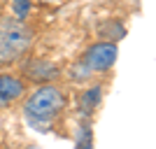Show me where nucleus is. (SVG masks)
I'll return each mask as SVG.
<instances>
[{
    "label": "nucleus",
    "instance_id": "obj_1",
    "mask_svg": "<svg viewBox=\"0 0 156 149\" xmlns=\"http://www.w3.org/2000/svg\"><path fill=\"white\" fill-rule=\"evenodd\" d=\"M21 100H23L21 103V114L33 128H47L68 107V93L58 82L35 86Z\"/></svg>",
    "mask_w": 156,
    "mask_h": 149
},
{
    "label": "nucleus",
    "instance_id": "obj_2",
    "mask_svg": "<svg viewBox=\"0 0 156 149\" xmlns=\"http://www.w3.org/2000/svg\"><path fill=\"white\" fill-rule=\"evenodd\" d=\"M35 33L23 19L0 16V68L16 65L28 56Z\"/></svg>",
    "mask_w": 156,
    "mask_h": 149
},
{
    "label": "nucleus",
    "instance_id": "obj_3",
    "mask_svg": "<svg viewBox=\"0 0 156 149\" xmlns=\"http://www.w3.org/2000/svg\"><path fill=\"white\" fill-rule=\"evenodd\" d=\"M117 56H119L117 42L98 40V42H93V44H89L84 49V54L79 56V63L84 65L91 75H103V72H110L114 68Z\"/></svg>",
    "mask_w": 156,
    "mask_h": 149
},
{
    "label": "nucleus",
    "instance_id": "obj_4",
    "mask_svg": "<svg viewBox=\"0 0 156 149\" xmlns=\"http://www.w3.org/2000/svg\"><path fill=\"white\" fill-rule=\"evenodd\" d=\"M21 79L26 84H54L61 79V65L54 63L49 59H42V56H26L21 61V70H19Z\"/></svg>",
    "mask_w": 156,
    "mask_h": 149
},
{
    "label": "nucleus",
    "instance_id": "obj_5",
    "mask_svg": "<svg viewBox=\"0 0 156 149\" xmlns=\"http://www.w3.org/2000/svg\"><path fill=\"white\" fill-rule=\"evenodd\" d=\"M28 93V84L21 79V75L14 72H0V110H5L9 105Z\"/></svg>",
    "mask_w": 156,
    "mask_h": 149
},
{
    "label": "nucleus",
    "instance_id": "obj_6",
    "mask_svg": "<svg viewBox=\"0 0 156 149\" xmlns=\"http://www.w3.org/2000/svg\"><path fill=\"white\" fill-rule=\"evenodd\" d=\"M100 103H103V86L100 84H91V86H86L84 93L79 96L77 110H79V114H82L84 119H91V114L100 107Z\"/></svg>",
    "mask_w": 156,
    "mask_h": 149
},
{
    "label": "nucleus",
    "instance_id": "obj_7",
    "mask_svg": "<svg viewBox=\"0 0 156 149\" xmlns=\"http://www.w3.org/2000/svg\"><path fill=\"white\" fill-rule=\"evenodd\" d=\"M75 149H93V130L89 119H84L75 133Z\"/></svg>",
    "mask_w": 156,
    "mask_h": 149
},
{
    "label": "nucleus",
    "instance_id": "obj_8",
    "mask_svg": "<svg viewBox=\"0 0 156 149\" xmlns=\"http://www.w3.org/2000/svg\"><path fill=\"white\" fill-rule=\"evenodd\" d=\"M98 35L103 40H110V42H117V40H121L126 35V28L119 23V21H107V23H103V26L98 28Z\"/></svg>",
    "mask_w": 156,
    "mask_h": 149
},
{
    "label": "nucleus",
    "instance_id": "obj_9",
    "mask_svg": "<svg viewBox=\"0 0 156 149\" xmlns=\"http://www.w3.org/2000/svg\"><path fill=\"white\" fill-rule=\"evenodd\" d=\"M70 79H72V82H79V84H86V82H91V79H93V75L77 61V63L70 68Z\"/></svg>",
    "mask_w": 156,
    "mask_h": 149
},
{
    "label": "nucleus",
    "instance_id": "obj_10",
    "mask_svg": "<svg viewBox=\"0 0 156 149\" xmlns=\"http://www.w3.org/2000/svg\"><path fill=\"white\" fill-rule=\"evenodd\" d=\"M30 7H33V0H12V16L16 19H28V14H30Z\"/></svg>",
    "mask_w": 156,
    "mask_h": 149
},
{
    "label": "nucleus",
    "instance_id": "obj_11",
    "mask_svg": "<svg viewBox=\"0 0 156 149\" xmlns=\"http://www.w3.org/2000/svg\"><path fill=\"white\" fill-rule=\"evenodd\" d=\"M37 2H44V5H56V2H61V0H37Z\"/></svg>",
    "mask_w": 156,
    "mask_h": 149
},
{
    "label": "nucleus",
    "instance_id": "obj_12",
    "mask_svg": "<svg viewBox=\"0 0 156 149\" xmlns=\"http://www.w3.org/2000/svg\"><path fill=\"white\" fill-rule=\"evenodd\" d=\"M26 149H40V147H37V144H28Z\"/></svg>",
    "mask_w": 156,
    "mask_h": 149
}]
</instances>
